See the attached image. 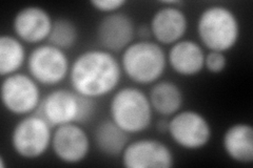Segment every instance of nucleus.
Instances as JSON below:
<instances>
[{
	"label": "nucleus",
	"mask_w": 253,
	"mask_h": 168,
	"mask_svg": "<svg viewBox=\"0 0 253 168\" xmlns=\"http://www.w3.org/2000/svg\"><path fill=\"white\" fill-rule=\"evenodd\" d=\"M168 134L181 148L196 150L210 142L212 129L207 118L199 111L179 110L169 120Z\"/></svg>",
	"instance_id": "nucleus-8"
},
{
	"label": "nucleus",
	"mask_w": 253,
	"mask_h": 168,
	"mask_svg": "<svg viewBox=\"0 0 253 168\" xmlns=\"http://www.w3.org/2000/svg\"><path fill=\"white\" fill-rule=\"evenodd\" d=\"M53 20L43 7L29 5L17 12L13 19L14 33L22 42L39 44L49 39Z\"/></svg>",
	"instance_id": "nucleus-13"
},
{
	"label": "nucleus",
	"mask_w": 253,
	"mask_h": 168,
	"mask_svg": "<svg viewBox=\"0 0 253 168\" xmlns=\"http://www.w3.org/2000/svg\"><path fill=\"white\" fill-rule=\"evenodd\" d=\"M26 59L27 52L20 39L11 35L0 37V75L2 78L18 73Z\"/></svg>",
	"instance_id": "nucleus-19"
},
{
	"label": "nucleus",
	"mask_w": 253,
	"mask_h": 168,
	"mask_svg": "<svg viewBox=\"0 0 253 168\" xmlns=\"http://www.w3.org/2000/svg\"><path fill=\"white\" fill-rule=\"evenodd\" d=\"M136 28L129 15L113 13L102 18L96 31V37L102 50L110 53L125 51L134 39Z\"/></svg>",
	"instance_id": "nucleus-11"
},
{
	"label": "nucleus",
	"mask_w": 253,
	"mask_h": 168,
	"mask_svg": "<svg viewBox=\"0 0 253 168\" xmlns=\"http://www.w3.org/2000/svg\"><path fill=\"white\" fill-rule=\"evenodd\" d=\"M152 109L163 117H172L183 106L184 95L172 81L156 82L148 96Z\"/></svg>",
	"instance_id": "nucleus-17"
},
{
	"label": "nucleus",
	"mask_w": 253,
	"mask_h": 168,
	"mask_svg": "<svg viewBox=\"0 0 253 168\" xmlns=\"http://www.w3.org/2000/svg\"><path fill=\"white\" fill-rule=\"evenodd\" d=\"M126 168H171L174 157L162 141L140 139L129 143L122 155Z\"/></svg>",
	"instance_id": "nucleus-9"
},
{
	"label": "nucleus",
	"mask_w": 253,
	"mask_h": 168,
	"mask_svg": "<svg viewBox=\"0 0 253 168\" xmlns=\"http://www.w3.org/2000/svg\"><path fill=\"white\" fill-rule=\"evenodd\" d=\"M47 40L50 44L62 51L70 50L77 43L78 29L72 20L67 18L56 19L53 22L51 34Z\"/></svg>",
	"instance_id": "nucleus-20"
},
{
	"label": "nucleus",
	"mask_w": 253,
	"mask_h": 168,
	"mask_svg": "<svg viewBox=\"0 0 253 168\" xmlns=\"http://www.w3.org/2000/svg\"><path fill=\"white\" fill-rule=\"evenodd\" d=\"M126 3L125 0H92L90 2L95 10L108 15L120 12Z\"/></svg>",
	"instance_id": "nucleus-22"
},
{
	"label": "nucleus",
	"mask_w": 253,
	"mask_h": 168,
	"mask_svg": "<svg viewBox=\"0 0 253 168\" xmlns=\"http://www.w3.org/2000/svg\"><path fill=\"white\" fill-rule=\"evenodd\" d=\"M136 34L138 35V37L142 38L144 40H148L149 38L152 37L151 28L148 25H140L136 28Z\"/></svg>",
	"instance_id": "nucleus-23"
},
{
	"label": "nucleus",
	"mask_w": 253,
	"mask_h": 168,
	"mask_svg": "<svg viewBox=\"0 0 253 168\" xmlns=\"http://www.w3.org/2000/svg\"><path fill=\"white\" fill-rule=\"evenodd\" d=\"M121 66L124 73L134 83H156L165 73L167 56L163 47L150 40L132 42L124 51Z\"/></svg>",
	"instance_id": "nucleus-3"
},
{
	"label": "nucleus",
	"mask_w": 253,
	"mask_h": 168,
	"mask_svg": "<svg viewBox=\"0 0 253 168\" xmlns=\"http://www.w3.org/2000/svg\"><path fill=\"white\" fill-rule=\"evenodd\" d=\"M223 148L226 155L241 164L253 162V129L247 123L231 125L224 134Z\"/></svg>",
	"instance_id": "nucleus-16"
},
{
	"label": "nucleus",
	"mask_w": 253,
	"mask_h": 168,
	"mask_svg": "<svg viewBox=\"0 0 253 168\" xmlns=\"http://www.w3.org/2000/svg\"><path fill=\"white\" fill-rule=\"evenodd\" d=\"M197 35L209 51L226 53L239 42L241 26L237 16L224 5L205 9L197 20Z\"/></svg>",
	"instance_id": "nucleus-2"
},
{
	"label": "nucleus",
	"mask_w": 253,
	"mask_h": 168,
	"mask_svg": "<svg viewBox=\"0 0 253 168\" xmlns=\"http://www.w3.org/2000/svg\"><path fill=\"white\" fill-rule=\"evenodd\" d=\"M94 142L101 154L108 157L122 156L129 144V134L123 131L112 120L100 122L94 132Z\"/></svg>",
	"instance_id": "nucleus-18"
},
{
	"label": "nucleus",
	"mask_w": 253,
	"mask_h": 168,
	"mask_svg": "<svg viewBox=\"0 0 253 168\" xmlns=\"http://www.w3.org/2000/svg\"><path fill=\"white\" fill-rule=\"evenodd\" d=\"M52 126L41 115H29L14 126L11 144L16 155L23 159L43 156L52 143Z\"/></svg>",
	"instance_id": "nucleus-5"
},
{
	"label": "nucleus",
	"mask_w": 253,
	"mask_h": 168,
	"mask_svg": "<svg viewBox=\"0 0 253 168\" xmlns=\"http://www.w3.org/2000/svg\"><path fill=\"white\" fill-rule=\"evenodd\" d=\"M3 161H4V159H3L2 157H0V163H1V168H4V167H5Z\"/></svg>",
	"instance_id": "nucleus-25"
},
{
	"label": "nucleus",
	"mask_w": 253,
	"mask_h": 168,
	"mask_svg": "<svg viewBox=\"0 0 253 168\" xmlns=\"http://www.w3.org/2000/svg\"><path fill=\"white\" fill-rule=\"evenodd\" d=\"M227 67L225 53L210 51L205 56V68L212 74H219Z\"/></svg>",
	"instance_id": "nucleus-21"
},
{
	"label": "nucleus",
	"mask_w": 253,
	"mask_h": 168,
	"mask_svg": "<svg viewBox=\"0 0 253 168\" xmlns=\"http://www.w3.org/2000/svg\"><path fill=\"white\" fill-rule=\"evenodd\" d=\"M1 101L4 108L13 115H32L42 101L39 83L27 74L6 76L1 84Z\"/></svg>",
	"instance_id": "nucleus-6"
},
{
	"label": "nucleus",
	"mask_w": 253,
	"mask_h": 168,
	"mask_svg": "<svg viewBox=\"0 0 253 168\" xmlns=\"http://www.w3.org/2000/svg\"><path fill=\"white\" fill-rule=\"evenodd\" d=\"M156 129H157L158 132L162 133V134H168L169 120H166V119L160 120V121H158L157 124H156Z\"/></svg>",
	"instance_id": "nucleus-24"
},
{
	"label": "nucleus",
	"mask_w": 253,
	"mask_h": 168,
	"mask_svg": "<svg viewBox=\"0 0 253 168\" xmlns=\"http://www.w3.org/2000/svg\"><path fill=\"white\" fill-rule=\"evenodd\" d=\"M27 62L30 76L42 85H57L70 74L71 66L66 52L50 43L36 46Z\"/></svg>",
	"instance_id": "nucleus-7"
},
{
	"label": "nucleus",
	"mask_w": 253,
	"mask_h": 168,
	"mask_svg": "<svg viewBox=\"0 0 253 168\" xmlns=\"http://www.w3.org/2000/svg\"><path fill=\"white\" fill-rule=\"evenodd\" d=\"M152 111L148 96L133 86L117 91L109 105L111 120L129 134L148 130L152 121Z\"/></svg>",
	"instance_id": "nucleus-4"
},
{
	"label": "nucleus",
	"mask_w": 253,
	"mask_h": 168,
	"mask_svg": "<svg viewBox=\"0 0 253 168\" xmlns=\"http://www.w3.org/2000/svg\"><path fill=\"white\" fill-rule=\"evenodd\" d=\"M51 147L59 161L66 164H78L88 157L91 142L82 126L77 123H69L55 129Z\"/></svg>",
	"instance_id": "nucleus-10"
},
{
	"label": "nucleus",
	"mask_w": 253,
	"mask_h": 168,
	"mask_svg": "<svg viewBox=\"0 0 253 168\" xmlns=\"http://www.w3.org/2000/svg\"><path fill=\"white\" fill-rule=\"evenodd\" d=\"M123 68L112 53L89 50L78 55L70 68V83L75 93L98 99L116 90Z\"/></svg>",
	"instance_id": "nucleus-1"
},
{
	"label": "nucleus",
	"mask_w": 253,
	"mask_h": 168,
	"mask_svg": "<svg viewBox=\"0 0 253 168\" xmlns=\"http://www.w3.org/2000/svg\"><path fill=\"white\" fill-rule=\"evenodd\" d=\"M205 56L199 43L190 39H181L171 46L167 61L176 74L192 77L205 68Z\"/></svg>",
	"instance_id": "nucleus-15"
},
{
	"label": "nucleus",
	"mask_w": 253,
	"mask_h": 168,
	"mask_svg": "<svg viewBox=\"0 0 253 168\" xmlns=\"http://www.w3.org/2000/svg\"><path fill=\"white\" fill-rule=\"evenodd\" d=\"M39 109L41 116L52 127L77 123L81 110V95L67 89L55 90L42 99Z\"/></svg>",
	"instance_id": "nucleus-12"
},
{
	"label": "nucleus",
	"mask_w": 253,
	"mask_h": 168,
	"mask_svg": "<svg viewBox=\"0 0 253 168\" xmlns=\"http://www.w3.org/2000/svg\"><path fill=\"white\" fill-rule=\"evenodd\" d=\"M152 36L165 45H173L183 39L188 30L187 15L178 6H163L155 12L150 23Z\"/></svg>",
	"instance_id": "nucleus-14"
}]
</instances>
